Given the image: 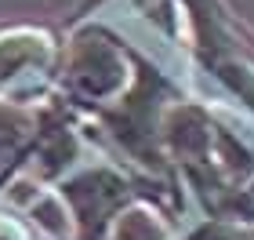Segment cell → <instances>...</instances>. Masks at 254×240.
<instances>
[{"mask_svg": "<svg viewBox=\"0 0 254 240\" xmlns=\"http://www.w3.org/2000/svg\"><path fill=\"white\" fill-rule=\"evenodd\" d=\"M51 193L59 197L69 219V240H106L113 222L131 204H142V200H153L171 215H182V189L138 175L106 153L73 167L65 178L51 186Z\"/></svg>", "mask_w": 254, "mask_h": 240, "instance_id": "6da1fadb", "label": "cell"}, {"mask_svg": "<svg viewBox=\"0 0 254 240\" xmlns=\"http://www.w3.org/2000/svg\"><path fill=\"white\" fill-rule=\"evenodd\" d=\"M134 44L102 22H73L65 33V55L55 98L80 120L113 106L134 80Z\"/></svg>", "mask_w": 254, "mask_h": 240, "instance_id": "7a4b0ae2", "label": "cell"}, {"mask_svg": "<svg viewBox=\"0 0 254 240\" xmlns=\"http://www.w3.org/2000/svg\"><path fill=\"white\" fill-rule=\"evenodd\" d=\"M65 55V29L48 22L0 26V102L40 106L55 98Z\"/></svg>", "mask_w": 254, "mask_h": 240, "instance_id": "3957f363", "label": "cell"}, {"mask_svg": "<svg viewBox=\"0 0 254 240\" xmlns=\"http://www.w3.org/2000/svg\"><path fill=\"white\" fill-rule=\"evenodd\" d=\"M40 106L0 102V197L15 182L26 178L33 146H37V135H40Z\"/></svg>", "mask_w": 254, "mask_h": 240, "instance_id": "277c9868", "label": "cell"}, {"mask_svg": "<svg viewBox=\"0 0 254 240\" xmlns=\"http://www.w3.org/2000/svg\"><path fill=\"white\" fill-rule=\"evenodd\" d=\"M178 215H171L167 208H160L153 200L131 204L117 222L106 240H178Z\"/></svg>", "mask_w": 254, "mask_h": 240, "instance_id": "5b68a950", "label": "cell"}, {"mask_svg": "<svg viewBox=\"0 0 254 240\" xmlns=\"http://www.w3.org/2000/svg\"><path fill=\"white\" fill-rule=\"evenodd\" d=\"M178 240H254V222L244 219H203Z\"/></svg>", "mask_w": 254, "mask_h": 240, "instance_id": "8992f818", "label": "cell"}, {"mask_svg": "<svg viewBox=\"0 0 254 240\" xmlns=\"http://www.w3.org/2000/svg\"><path fill=\"white\" fill-rule=\"evenodd\" d=\"M0 240H33L29 222H22L15 211L0 208Z\"/></svg>", "mask_w": 254, "mask_h": 240, "instance_id": "52a82bcc", "label": "cell"}, {"mask_svg": "<svg viewBox=\"0 0 254 240\" xmlns=\"http://www.w3.org/2000/svg\"><path fill=\"white\" fill-rule=\"evenodd\" d=\"M95 4H98V0H87V7H84V11H91V7H95Z\"/></svg>", "mask_w": 254, "mask_h": 240, "instance_id": "ba28073f", "label": "cell"}]
</instances>
